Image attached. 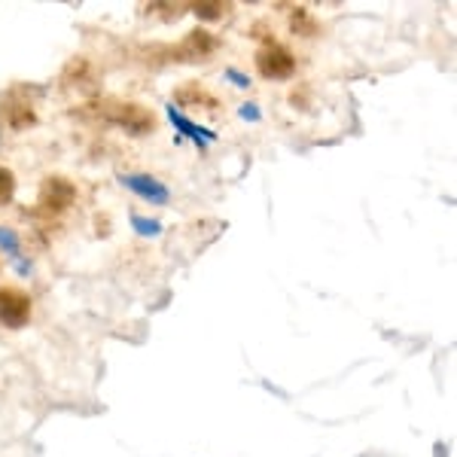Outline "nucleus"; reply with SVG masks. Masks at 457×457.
<instances>
[{"label": "nucleus", "instance_id": "obj_1", "mask_svg": "<svg viewBox=\"0 0 457 457\" xmlns=\"http://www.w3.org/2000/svg\"><path fill=\"white\" fill-rule=\"evenodd\" d=\"M77 116L95 120V122H107V125H120L131 137H144L156 129V120H153L150 110L144 104H137V101H122V98H101V101H95V104L77 107Z\"/></svg>", "mask_w": 457, "mask_h": 457}, {"label": "nucleus", "instance_id": "obj_2", "mask_svg": "<svg viewBox=\"0 0 457 457\" xmlns=\"http://www.w3.org/2000/svg\"><path fill=\"white\" fill-rule=\"evenodd\" d=\"M73 202H77V187H73L68 177H46V180L40 183V198H37L40 213L58 217V213L73 208Z\"/></svg>", "mask_w": 457, "mask_h": 457}, {"label": "nucleus", "instance_id": "obj_3", "mask_svg": "<svg viewBox=\"0 0 457 457\" xmlns=\"http://www.w3.org/2000/svg\"><path fill=\"white\" fill-rule=\"evenodd\" d=\"M256 71L265 79H290L296 73V58L287 46L275 40H265V46L256 53Z\"/></svg>", "mask_w": 457, "mask_h": 457}, {"label": "nucleus", "instance_id": "obj_4", "mask_svg": "<svg viewBox=\"0 0 457 457\" xmlns=\"http://www.w3.org/2000/svg\"><path fill=\"white\" fill-rule=\"evenodd\" d=\"M0 122L12 131H25L37 125L34 104L21 88H12V92H6L4 98H0Z\"/></svg>", "mask_w": 457, "mask_h": 457}, {"label": "nucleus", "instance_id": "obj_5", "mask_svg": "<svg viewBox=\"0 0 457 457\" xmlns=\"http://www.w3.org/2000/svg\"><path fill=\"white\" fill-rule=\"evenodd\" d=\"M31 320V296L19 287H0V323L6 329H21Z\"/></svg>", "mask_w": 457, "mask_h": 457}, {"label": "nucleus", "instance_id": "obj_6", "mask_svg": "<svg viewBox=\"0 0 457 457\" xmlns=\"http://www.w3.org/2000/svg\"><path fill=\"white\" fill-rule=\"evenodd\" d=\"M213 49H217V37L195 28V31H189L183 37L180 46L168 49V55H171V62H180V64H198L202 58H208Z\"/></svg>", "mask_w": 457, "mask_h": 457}, {"label": "nucleus", "instance_id": "obj_7", "mask_svg": "<svg viewBox=\"0 0 457 457\" xmlns=\"http://www.w3.org/2000/svg\"><path fill=\"white\" fill-rule=\"evenodd\" d=\"M122 187H129L131 193H137L141 198L153 204H165L168 202V189L162 187L156 177H146V174H125L122 177Z\"/></svg>", "mask_w": 457, "mask_h": 457}, {"label": "nucleus", "instance_id": "obj_8", "mask_svg": "<svg viewBox=\"0 0 457 457\" xmlns=\"http://www.w3.org/2000/svg\"><path fill=\"white\" fill-rule=\"evenodd\" d=\"M174 101L180 107H208V110H217V98L208 92V88H202V83H183L180 88L174 92Z\"/></svg>", "mask_w": 457, "mask_h": 457}, {"label": "nucleus", "instance_id": "obj_9", "mask_svg": "<svg viewBox=\"0 0 457 457\" xmlns=\"http://www.w3.org/2000/svg\"><path fill=\"white\" fill-rule=\"evenodd\" d=\"M168 116H171V122L177 125V129H180V131H183V135H187V137H193V141H195L198 146L211 144L213 137H217V135H213V131H208V129H198V125H195V122H189V120H187V116H183V113H177V107H171V110H168Z\"/></svg>", "mask_w": 457, "mask_h": 457}, {"label": "nucleus", "instance_id": "obj_10", "mask_svg": "<svg viewBox=\"0 0 457 457\" xmlns=\"http://www.w3.org/2000/svg\"><path fill=\"white\" fill-rule=\"evenodd\" d=\"M290 28L299 37H314L317 34V21H314L312 12L305 10V6H296V10L290 12Z\"/></svg>", "mask_w": 457, "mask_h": 457}, {"label": "nucleus", "instance_id": "obj_11", "mask_svg": "<svg viewBox=\"0 0 457 457\" xmlns=\"http://www.w3.org/2000/svg\"><path fill=\"white\" fill-rule=\"evenodd\" d=\"M92 73V68H88V58H73V62L64 68V77H62V83L73 88V86H79V83H86V77Z\"/></svg>", "mask_w": 457, "mask_h": 457}, {"label": "nucleus", "instance_id": "obj_12", "mask_svg": "<svg viewBox=\"0 0 457 457\" xmlns=\"http://www.w3.org/2000/svg\"><path fill=\"white\" fill-rule=\"evenodd\" d=\"M16 195V174L6 165H0V204H10Z\"/></svg>", "mask_w": 457, "mask_h": 457}, {"label": "nucleus", "instance_id": "obj_13", "mask_svg": "<svg viewBox=\"0 0 457 457\" xmlns=\"http://www.w3.org/2000/svg\"><path fill=\"white\" fill-rule=\"evenodd\" d=\"M193 10H195V16H198V19L217 21V19H223L226 12L232 10V6H228V4H195Z\"/></svg>", "mask_w": 457, "mask_h": 457}, {"label": "nucleus", "instance_id": "obj_14", "mask_svg": "<svg viewBox=\"0 0 457 457\" xmlns=\"http://www.w3.org/2000/svg\"><path fill=\"white\" fill-rule=\"evenodd\" d=\"M131 223H135V228H137V232L144 235V238H153V235H159V232H162V226L156 223V220L135 217V220H131Z\"/></svg>", "mask_w": 457, "mask_h": 457}, {"label": "nucleus", "instance_id": "obj_15", "mask_svg": "<svg viewBox=\"0 0 457 457\" xmlns=\"http://www.w3.org/2000/svg\"><path fill=\"white\" fill-rule=\"evenodd\" d=\"M0 247H6L10 253H16V250H19V238H16V232H12V228L0 226Z\"/></svg>", "mask_w": 457, "mask_h": 457}, {"label": "nucleus", "instance_id": "obj_16", "mask_svg": "<svg viewBox=\"0 0 457 457\" xmlns=\"http://www.w3.org/2000/svg\"><path fill=\"white\" fill-rule=\"evenodd\" d=\"M241 116H245V120H260V110H256L253 104H245L241 107Z\"/></svg>", "mask_w": 457, "mask_h": 457}, {"label": "nucleus", "instance_id": "obj_17", "mask_svg": "<svg viewBox=\"0 0 457 457\" xmlns=\"http://www.w3.org/2000/svg\"><path fill=\"white\" fill-rule=\"evenodd\" d=\"M228 79H235V83H238L241 88H247V86H250V83H247V79H245V77H241V73H238V71H228Z\"/></svg>", "mask_w": 457, "mask_h": 457}]
</instances>
